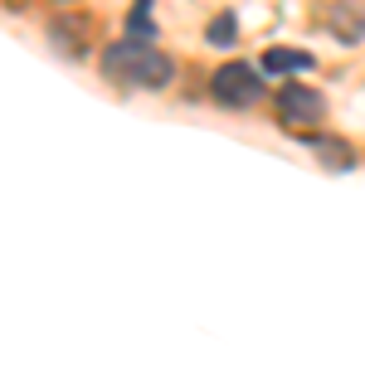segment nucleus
Returning <instances> with one entry per match:
<instances>
[{
    "instance_id": "f257e3e1",
    "label": "nucleus",
    "mask_w": 365,
    "mask_h": 365,
    "mask_svg": "<svg viewBox=\"0 0 365 365\" xmlns=\"http://www.w3.org/2000/svg\"><path fill=\"white\" fill-rule=\"evenodd\" d=\"M103 73L113 78V83H132V88H166L170 73H175V63L170 54H161L156 44H141V39H117L108 44V54H103Z\"/></svg>"
},
{
    "instance_id": "f03ea898",
    "label": "nucleus",
    "mask_w": 365,
    "mask_h": 365,
    "mask_svg": "<svg viewBox=\"0 0 365 365\" xmlns=\"http://www.w3.org/2000/svg\"><path fill=\"white\" fill-rule=\"evenodd\" d=\"M210 93H215L220 108H253V103L263 98V73H258L253 63H244V58H229V63L215 68Z\"/></svg>"
},
{
    "instance_id": "7ed1b4c3",
    "label": "nucleus",
    "mask_w": 365,
    "mask_h": 365,
    "mask_svg": "<svg viewBox=\"0 0 365 365\" xmlns=\"http://www.w3.org/2000/svg\"><path fill=\"white\" fill-rule=\"evenodd\" d=\"M278 117L287 127H312L327 117V98L307 83H282L278 88Z\"/></svg>"
},
{
    "instance_id": "20e7f679",
    "label": "nucleus",
    "mask_w": 365,
    "mask_h": 365,
    "mask_svg": "<svg viewBox=\"0 0 365 365\" xmlns=\"http://www.w3.org/2000/svg\"><path fill=\"white\" fill-rule=\"evenodd\" d=\"M312 63H317V58H312L307 49H268V54H263V68H268V73H307Z\"/></svg>"
},
{
    "instance_id": "39448f33",
    "label": "nucleus",
    "mask_w": 365,
    "mask_h": 365,
    "mask_svg": "<svg viewBox=\"0 0 365 365\" xmlns=\"http://www.w3.org/2000/svg\"><path fill=\"white\" fill-rule=\"evenodd\" d=\"M307 141H312V151H317V156H327V166H331V170H346L351 161H356L346 141H331V137H307Z\"/></svg>"
},
{
    "instance_id": "423d86ee",
    "label": "nucleus",
    "mask_w": 365,
    "mask_h": 365,
    "mask_svg": "<svg viewBox=\"0 0 365 365\" xmlns=\"http://www.w3.org/2000/svg\"><path fill=\"white\" fill-rule=\"evenodd\" d=\"M151 0H137L132 5V15H127V39H141V44H151Z\"/></svg>"
},
{
    "instance_id": "0eeeda50",
    "label": "nucleus",
    "mask_w": 365,
    "mask_h": 365,
    "mask_svg": "<svg viewBox=\"0 0 365 365\" xmlns=\"http://www.w3.org/2000/svg\"><path fill=\"white\" fill-rule=\"evenodd\" d=\"M331 29H336L341 39H351V44H356V39H365V15L351 20V15H346V5H336V10H331Z\"/></svg>"
},
{
    "instance_id": "6e6552de",
    "label": "nucleus",
    "mask_w": 365,
    "mask_h": 365,
    "mask_svg": "<svg viewBox=\"0 0 365 365\" xmlns=\"http://www.w3.org/2000/svg\"><path fill=\"white\" fill-rule=\"evenodd\" d=\"M234 34H239V20H234L229 10L210 20V44H215V49H229V44H234Z\"/></svg>"
}]
</instances>
